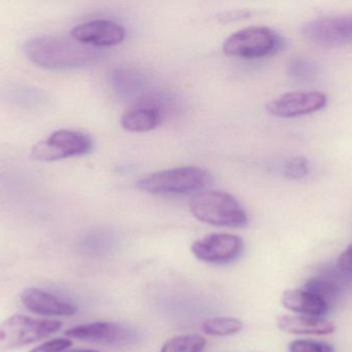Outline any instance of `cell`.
<instances>
[{
    "label": "cell",
    "mask_w": 352,
    "mask_h": 352,
    "mask_svg": "<svg viewBox=\"0 0 352 352\" xmlns=\"http://www.w3.org/2000/svg\"><path fill=\"white\" fill-rule=\"evenodd\" d=\"M72 346V340L67 338H57L47 341L33 349L30 352H62Z\"/></svg>",
    "instance_id": "obj_22"
},
{
    "label": "cell",
    "mask_w": 352,
    "mask_h": 352,
    "mask_svg": "<svg viewBox=\"0 0 352 352\" xmlns=\"http://www.w3.org/2000/svg\"><path fill=\"white\" fill-rule=\"evenodd\" d=\"M20 298L25 308L38 315L72 316L76 313V308L72 304L38 289H24Z\"/></svg>",
    "instance_id": "obj_12"
},
{
    "label": "cell",
    "mask_w": 352,
    "mask_h": 352,
    "mask_svg": "<svg viewBox=\"0 0 352 352\" xmlns=\"http://www.w3.org/2000/svg\"><path fill=\"white\" fill-rule=\"evenodd\" d=\"M276 324L279 330L292 335H329L336 331L332 322L316 316L283 315Z\"/></svg>",
    "instance_id": "obj_14"
},
{
    "label": "cell",
    "mask_w": 352,
    "mask_h": 352,
    "mask_svg": "<svg viewBox=\"0 0 352 352\" xmlns=\"http://www.w3.org/2000/svg\"><path fill=\"white\" fill-rule=\"evenodd\" d=\"M162 121V111L158 105L144 103L130 107L122 115V127L128 132H146L158 127Z\"/></svg>",
    "instance_id": "obj_13"
},
{
    "label": "cell",
    "mask_w": 352,
    "mask_h": 352,
    "mask_svg": "<svg viewBox=\"0 0 352 352\" xmlns=\"http://www.w3.org/2000/svg\"><path fill=\"white\" fill-rule=\"evenodd\" d=\"M339 270L347 275H352V244L349 245L337 260Z\"/></svg>",
    "instance_id": "obj_23"
},
{
    "label": "cell",
    "mask_w": 352,
    "mask_h": 352,
    "mask_svg": "<svg viewBox=\"0 0 352 352\" xmlns=\"http://www.w3.org/2000/svg\"><path fill=\"white\" fill-rule=\"evenodd\" d=\"M305 291L322 298L328 303V300H332L337 297L339 293V287L332 280L314 277L305 283Z\"/></svg>",
    "instance_id": "obj_19"
},
{
    "label": "cell",
    "mask_w": 352,
    "mask_h": 352,
    "mask_svg": "<svg viewBox=\"0 0 352 352\" xmlns=\"http://www.w3.org/2000/svg\"><path fill=\"white\" fill-rule=\"evenodd\" d=\"M59 320H34L29 316H10L0 324V352L22 349L32 343L49 338L61 330Z\"/></svg>",
    "instance_id": "obj_4"
},
{
    "label": "cell",
    "mask_w": 352,
    "mask_h": 352,
    "mask_svg": "<svg viewBox=\"0 0 352 352\" xmlns=\"http://www.w3.org/2000/svg\"><path fill=\"white\" fill-rule=\"evenodd\" d=\"M309 163L303 156L294 157L285 163L283 173L285 177L293 180H300L305 178L309 174Z\"/></svg>",
    "instance_id": "obj_20"
},
{
    "label": "cell",
    "mask_w": 352,
    "mask_h": 352,
    "mask_svg": "<svg viewBox=\"0 0 352 352\" xmlns=\"http://www.w3.org/2000/svg\"><path fill=\"white\" fill-rule=\"evenodd\" d=\"M70 35L89 47H113L125 39L126 31L115 21L99 19L78 25L72 29Z\"/></svg>",
    "instance_id": "obj_11"
},
{
    "label": "cell",
    "mask_w": 352,
    "mask_h": 352,
    "mask_svg": "<svg viewBox=\"0 0 352 352\" xmlns=\"http://www.w3.org/2000/svg\"><path fill=\"white\" fill-rule=\"evenodd\" d=\"M188 207L195 218L207 225L236 229L248 225L245 210L227 192L219 190L198 192L192 196Z\"/></svg>",
    "instance_id": "obj_2"
},
{
    "label": "cell",
    "mask_w": 352,
    "mask_h": 352,
    "mask_svg": "<svg viewBox=\"0 0 352 352\" xmlns=\"http://www.w3.org/2000/svg\"><path fill=\"white\" fill-rule=\"evenodd\" d=\"M283 307L302 315L320 316L328 313L329 306L324 300L305 289H289L281 297Z\"/></svg>",
    "instance_id": "obj_15"
},
{
    "label": "cell",
    "mask_w": 352,
    "mask_h": 352,
    "mask_svg": "<svg viewBox=\"0 0 352 352\" xmlns=\"http://www.w3.org/2000/svg\"><path fill=\"white\" fill-rule=\"evenodd\" d=\"M328 103L326 95L318 91H293L273 99L267 110L279 118H296L309 115L324 109Z\"/></svg>",
    "instance_id": "obj_9"
},
{
    "label": "cell",
    "mask_w": 352,
    "mask_h": 352,
    "mask_svg": "<svg viewBox=\"0 0 352 352\" xmlns=\"http://www.w3.org/2000/svg\"><path fill=\"white\" fill-rule=\"evenodd\" d=\"M206 339L198 335H180L169 339L161 352H203Z\"/></svg>",
    "instance_id": "obj_17"
},
{
    "label": "cell",
    "mask_w": 352,
    "mask_h": 352,
    "mask_svg": "<svg viewBox=\"0 0 352 352\" xmlns=\"http://www.w3.org/2000/svg\"><path fill=\"white\" fill-rule=\"evenodd\" d=\"M65 336L76 340L96 343V344L119 346L132 342L135 333L127 327L116 322H97L80 324L68 329Z\"/></svg>",
    "instance_id": "obj_10"
},
{
    "label": "cell",
    "mask_w": 352,
    "mask_h": 352,
    "mask_svg": "<svg viewBox=\"0 0 352 352\" xmlns=\"http://www.w3.org/2000/svg\"><path fill=\"white\" fill-rule=\"evenodd\" d=\"M243 329V324L237 318H213L205 320L202 330L205 334L215 337H227L237 334Z\"/></svg>",
    "instance_id": "obj_16"
},
{
    "label": "cell",
    "mask_w": 352,
    "mask_h": 352,
    "mask_svg": "<svg viewBox=\"0 0 352 352\" xmlns=\"http://www.w3.org/2000/svg\"><path fill=\"white\" fill-rule=\"evenodd\" d=\"M25 53L33 63L53 70L80 68L99 58L94 48L62 35H43L31 39L25 45Z\"/></svg>",
    "instance_id": "obj_1"
},
{
    "label": "cell",
    "mask_w": 352,
    "mask_h": 352,
    "mask_svg": "<svg viewBox=\"0 0 352 352\" xmlns=\"http://www.w3.org/2000/svg\"><path fill=\"white\" fill-rule=\"evenodd\" d=\"M243 240L232 234H211L197 240L192 246L195 258L213 265L235 262L243 252Z\"/></svg>",
    "instance_id": "obj_8"
},
{
    "label": "cell",
    "mask_w": 352,
    "mask_h": 352,
    "mask_svg": "<svg viewBox=\"0 0 352 352\" xmlns=\"http://www.w3.org/2000/svg\"><path fill=\"white\" fill-rule=\"evenodd\" d=\"M302 35L320 47L352 45V14L314 19L303 25Z\"/></svg>",
    "instance_id": "obj_7"
},
{
    "label": "cell",
    "mask_w": 352,
    "mask_h": 352,
    "mask_svg": "<svg viewBox=\"0 0 352 352\" xmlns=\"http://www.w3.org/2000/svg\"><path fill=\"white\" fill-rule=\"evenodd\" d=\"M283 39L278 33L265 26L240 29L223 41V51L228 56L256 59L280 51Z\"/></svg>",
    "instance_id": "obj_5"
},
{
    "label": "cell",
    "mask_w": 352,
    "mask_h": 352,
    "mask_svg": "<svg viewBox=\"0 0 352 352\" xmlns=\"http://www.w3.org/2000/svg\"><path fill=\"white\" fill-rule=\"evenodd\" d=\"M68 352H99V351H92V349H74V351H70Z\"/></svg>",
    "instance_id": "obj_24"
},
{
    "label": "cell",
    "mask_w": 352,
    "mask_h": 352,
    "mask_svg": "<svg viewBox=\"0 0 352 352\" xmlns=\"http://www.w3.org/2000/svg\"><path fill=\"white\" fill-rule=\"evenodd\" d=\"M289 352H335L334 347L316 340H295L289 345Z\"/></svg>",
    "instance_id": "obj_21"
},
{
    "label": "cell",
    "mask_w": 352,
    "mask_h": 352,
    "mask_svg": "<svg viewBox=\"0 0 352 352\" xmlns=\"http://www.w3.org/2000/svg\"><path fill=\"white\" fill-rule=\"evenodd\" d=\"M212 181L210 174L199 167H178L151 174L138 180V188L152 194H188L205 189Z\"/></svg>",
    "instance_id": "obj_3"
},
{
    "label": "cell",
    "mask_w": 352,
    "mask_h": 352,
    "mask_svg": "<svg viewBox=\"0 0 352 352\" xmlns=\"http://www.w3.org/2000/svg\"><path fill=\"white\" fill-rule=\"evenodd\" d=\"M289 76L299 82L314 81L318 74V65L307 58H294L287 66Z\"/></svg>",
    "instance_id": "obj_18"
},
{
    "label": "cell",
    "mask_w": 352,
    "mask_h": 352,
    "mask_svg": "<svg viewBox=\"0 0 352 352\" xmlns=\"http://www.w3.org/2000/svg\"><path fill=\"white\" fill-rule=\"evenodd\" d=\"M92 149L93 140L88 134L76 130H60L37 143L31 150V156L37 161H54L82 156Z\"/></svg>",
    "instance_id": "obj_6"
}]
</instances>
